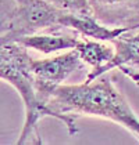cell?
<instances>
[{"label":"cell","instance_id":"cell-3","mask_svg":"<svg viewBox=\"0 0 139 145\" xmlns=\"http://www.w3.org/2000/svg\"><path fill=\"white\" fill-rule=\"evenodd\" d=\"M113 43L116 44V54L114 57L102 68L95 69L86 82H92L100 73L106 71H110L111 68L120 67L124 72H127L136 83H139V35L131 39H113Z\"/></svg>","mask_w":139,"mask_h":145},{"label":"cell","instance_id":"cell-5","mask_svg":"<svg viewBox=\"0 0 139 145\" xmlns=\"http://www.w3.org/2000/svg\"><path fill=\"white\" fill-rule=\"evenodd\" d=\"M60 25L70 26L77 29L85 36H91L93 39H100V40H113L118 37L120 35L127 32L129 28H121V29H107L104 26H100L96 24L92 18L86 14H64L63 18L60 20Z\"/></svg>","mask_w":139,"mask_h":145},{"label":"cell","instance_id":"cell-2","mask_svg":"<svg viewBox=\"0 0 139 145\" xmlns=\"http://www.w3.org/2000/svg\"><path fill=\"white\" fill-rule=\"evenodd\" d=\"M82 67V59L78 51L74 48L64 56L45 61H31L29 72L35 76L39 91L49 95V93L64 82L70 75Z\"/></svg>","mask_w":139,"mask_h":145},{"label":"cell","instance_id":"cell-4","mask_svg":"<svg viewBox=\"0 0 139 145\" xmlns=\"http://www.w3.org/2000/svg\"><path fill=\"white\" fill-rule=\"evenodd\" d=\"M20 18L26 29H39L50 25H60V20L66 14L54 4H49L43 0H23Z\"/></svg>","mask_w":139,"mask_h":145},{"label":"cell","instance_id":"cell-8","mask_svg":"<svg viewBox=\"0 0 139 145\" xmlns=\"http://www.w3.org/2000/svg\"><path fill=\"white\" fill-rule=\"evenodd\" d=\"M52 3L64 11H74L89 15V1L88 0H52Z\"/></svg>","mask_w":139,"mask_h":145},{"label":"cell","instance_id":"cell-9","mask_svg":"<svg viewBox=\"0 0 139 145\" xmlns=\"http://www.w3.org/2000/svg\"><path fill=\"white\" fill-rule=\"evenodd\" d=\"M97 4L104 6V7H111V6H122L131 0H95Z\"/></svg>","mask_w":139,"mask_h":145},{"label":"cell","instance_id":"cell-7","mask_svg":"<svg viewBox=\"0 0 139 145\" xmlns=\"http://www.w3.org/2000/svg\"><path fill=\"white\" fill-rule=\"evenodd\" d=\"M75 50L78 51L82 61L92 65L95 69L104 67L114 57V53L110 47L96 43V42H89V40H79L78 39Z\"/></svg>","mask_w":139,"mask_h":145},{"label":"cell","instance_id":"cell-6","mask_svg":"<svg viewBox=\"0 0 139 145\" xmlns=\"http://www.w3.org/2000/svg\"><path fill=\"white\" fill-rule=\"evenodd\" d=\"M25 47H31L42 53H53L63 48H75L78 39L72 36H26L20 40Z\"/></svg>","mask_w":139,"mask_h":145},{"label":"cell","instance_id":"cell-1","mask_svg":"<svg viewBox=\"0 0 139 145\" xmlns=\"http://www.w3.org/2000/svg\"><path fill=\"white\" fill-rule=\"evenodd\" d=\"M53 97L50 104L61 111L97 115L125 124L139 134V120L135 118L124 97L117 91L109 79L86 82L81 86H57L49 93Z\"/></svg>","mask_w":139,"mask_h":145}]
</instances>
